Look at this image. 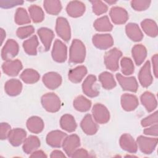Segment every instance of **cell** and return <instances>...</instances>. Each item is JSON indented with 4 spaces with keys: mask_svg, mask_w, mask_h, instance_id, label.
Masks as SVG:
<instances>
[{
    "mask_svg": "<svg viewBox=\"0 0 158 158\" xmlns=\"http://www.w3.org/2000/svg\"><path fill=\"white\" fill-rule=\"evenodd\" d=\"M86 48L84 44L79 40L72 41L69 52V62L73 64H80L85 60Z\"/></svg>",
    "mask_w": 158,
    "mask_h": 158,
    "instance_id": "obj_1",
    "label": "cell"
},
{
    "mask_svg": "<svg viewBox=\"0 0 158 158\" xmlns=\"http://www.w3.org/2000/svg\"><path fill=\"white\" fill-rule=\"evenodd\" d=\"M41 102L43 107L49 112H56L60 108V100L53 93H48L41 97Z\"/></svg>",
    "mask_w": 158,
    "mask_h": 158,
    "instance_id": "obj_2",
    "label": "cell"
},
{
    "mask_svg": "<svg viewBox=\"0 0 158 158\" xmlns=\"http://www.w3.org/2000/svg\"><path fill=\"white\" fill-rule=\"evenodd\" d=\"M122 56V52L115 48L106 52L104 56V64L106 68L111 71L117 70L119 67V59Z\"/></svg>",
    "mask_w": 158,
    "mask_h": 158,
    "instance_id": "obj_3",
    "label": "cell"
},
{
    "mask_svg": "<svg viewBox=\"0 0 158 158\" xmlns=\"http://www.w3.org/2000/svg\"><path fill=\"white\" fill-rule=\"evenodd\" d=\"M80 138L75 134L67 136L64 138L62 144L64 152L69 157H72L73 152L80 147Z\"/></svg>",
    "mask_w": 158,
    "mask_h": 158,
    "instance_id": "obj_4",
    "label": "cell"
},
{
    "mask_svg": "<svg viewBox=\"0 0 158 158\" xmlns=\"http://www.w3.org/2000/svg\"><path fill=\"white\" fill-rule=\"evenodd\" d=\"M136 143L142 152L146 154H150L154 151L157 146V138L139 136L137 138Z\"/></svg>",
    "mask_w": 158,
    "mask_h": 158,
    "instance_id": "obj_5",
    "label": "cell"
},
{
    "mask_svg": "<svg viewBox=\"0 0 158 158\" xmlns=\"http://www.w3.org/2000/svg\"><path fill=\"white\" fill-rule=\"evenodd\" d=\"M51 54L54 60L60 63L65 62L67 57L66 45L60 40H56L54 41Z\"/></svg>",
    "mask_w": 158,
    "mask_h": 158,
    "instance_id": "obj_6",
    "label": "cell"
},
{
    "mask_svg": "<svg viewBox=\"0 0 158 158\" xmlns=\"http://www.w3.org/2000/svg\"><path fill=\"white\" fill-rule=\"evenodd\" d=\"M92 114L94 120L98 123L104 124L109 120V112L107 107L102 104H95L92 109Z\"/></svg>",
    "mask_w": 158,
    "mask_h": 158,
    "instance_id": "obj_7",
    "label": "cell"
},
{
    "mask_svg": "<svg viewBox=\"0 0 158 158\" xmlns=\"http://www.w3.org/2000/svg\"><path fill=\"white\" fill-rule=\"evenodd\" d=\"M19 52V44L13 39L8 40L1 50V57L4 60H10Z\"/></svg>",
    "mask_w": 158,
    "mask_h": 158,
    "instance_id": "obj_8",
    "label": "cell"
},
{
    "mask_svg": "<svg viewBox=\"0 0 158 158\" xmlns=\"http://www.w3.org/2000/svg\"><path fill=\"white\" fill-rule=\"evenodd\" d=\"M56 31L59 36L65 41H69L71 37V32L69 23L67 20L64 17H58L56 20Z\"/></svg>",
    "mask_w": 158,
    "mask_h": 158,
    "instance_id": "obj_9",
    "label": "cell"
},
{
    "mask_svg": "<svg viewBox=\"0 0 158 158\" xmlns=\"http://www.w3.org/2000/svg\"><path fill=\"white\" fill-rule=\"evenodd\" d=\"M22 62L18 60H7L2 65V70L4 73L9 76H17L20 71L22 69Z\"/></svg>",
    "mask_w": 158,
    "mask_h": 158,
    "instance_id": "obj_10",
    "label": "cell"
},
{
    "mask_svg": "<svg viewBox=\"0 0 158 158\" xmlns=\"http://www.w3.org/2000/svg\"><path fill=\"white\" fill-rule=\"evenodd\" d=\"M96 82L95 75H89L84 80L82 84L83 92L88 97L94 98L99 95V91L94 86Z\"/></svg>",
    "mask_w": 158,
    "mask_h": 158,
    "instance_id": "obj_11",
    "label": "cell"
},
{
    "mask_svg": "<svg viewBox=\"0 0 158 158\" xmlns=\"http://www.w3.org/2000/svg\"><path fill=\"white\" fill-rule=\"evenodd\" d=\"M116 78L123 90L133 93L137 91L138 85L135 77H125L120 73H117L116 74Z\"/></svg>",
    "mask_w": 158,
    "mask_h": 158,
    "instance_id": "obj_12",
    "label": "cell"
},
{
    "mask_svg": "<svg viewBox=\"0 0 158 158\" xmlns=\"http://www.w3.org/2000/svg\"><path fill=\"white\" fill-rule=\"evenodd\" d=\"M93 43L100 49H107L114 44V40L110 34H96L93 37Z\"/></svg>",
    "mask_w": 158,
    "mask_h": 158,
    "instance_id": "obj_13",
    "label": "cell"
},
{
    "mask_svg": "<svg viewBox=\"0 0 158 158\" xmlns=\"http://www.w3.org/2000/svg\"><path fill=\"white\" fill-rule=\"evenodd\" d=\"M42 80L48 88L55 89L61 85L62 77L59 73L51 72L45 73L43 77Z\"/></svg>",
    "mask_w": 158,
    "mask_h": 158,
    "instance_id": "obj_14",
    "label": "cell"
},
{
    "mask_svg": "<svg viewBox=\"0 0 158 158\" xmlns=\"http://www.w3.org/2000/svg\"><path fill=\"white\" fill-rule=\"evenodd\" d=\"M138 79L140 84L143 87L149 86L152 82V76L151 73L150 62L147 60L139 70Z\"/></svg>",
    "mask_w": 158,
    "mask_h": 158,
    "instance_id": "obj_15",
    "label": "cell"
},
{
    "mask_svg": "<svg viewBox=\"0 0 158 158\" xmlns=\"http://www.w3.org/2000/svg\"><path fill=\"white\" fill-rule=\"evenodd\" d=\"M109 15L113 23L117 25L125 23L128 19V13L126 10L120 7L111 8Z\"/></svg>",
    "mask_w": 158,
    "mask_h": 158,
    "instance_id": "obj_16",
    "label": "cell"
},
{
    "mask_svg": "<svg viewBox=\"0 0 158 158\" xmlns=\"http://www.w3.org/2000/svg\"><path fill=\"white\" fill-rule=\"evenodd\" d=\"M67 134L60 130H54L49 132L46 136V142L48 145L53 148H60L62 146L64 138Z\"/></svg>",
    "mask_w": 158,
    "mask_h": 158,
    "instance_id": "obj_17",
    "label": "cell"
},
{
    "mask_svg": "<svg viewBox=\"0 0 158 158\" xmlns=\"http://www.w3.org/2000/svg\"><path fill=\"white\" fill-rule=\"evenodd\" d=\"M82 130L88 135L95 134L98 130V125L90 114H86L80 123Z\"/></svg>",
    "mask_w": 158,
    "mask_h": 158,
    "instance_id": "obj_18",
    "label": "cell"
},
{
    "mask_svg": "<svg viewBox=\"0 0 158 158\" xmlns=\"http://www.w3.org/2000/svg\"><path fill=\"white\" fill-rule=\"evenodd\" d=\"M26 136L27 133L23 129L17 128L10 131L7 138L12 146H19L23 143Z\"/></svg>",
    "mask_w": 158,
    "mask_h": 158,
    "instance_id": "obj_19",
    "label": "cell"
},
{
    "mask_svg": "<svg viewBox=\"0 0 158 158\" xmlns=\"http://www.w3.org/2000/svg\"><path fill=\"white\" fill-rule=\"evenodd\" d=\"M119 143L122 149L128 152L135 153L138 150L137 143L133 137L128 133H125L120 136Z\"/></svg>",
    "mask_w": 158,
    "mask_h": 158,
    "instance_id": "obj_20",
    "label": "cell"
},
{
    "mask_svg": "<svg viewBox=\"0 0 158 158\" xmlns=\"http://www.w3.org/2000/svg\"><path fill=\"white\" fill-rule=\"evenodd\" d=\"M66 10L70 17H78L81 16L85 12V6L81 1H70L67 6Z\"/></svg>",
    "mask_w": 158,
    "mask_h": 158,
    "instance_id": "obj_21",
    "label": "cell"
},
{
    "mask_svg": "<svg viewBox=\"0 0 158 158\" xmlns=\"http://www.w3.org/2000/svg\"><path fill=\"white\" fill-rule=\"evenodd\" d=\"M121 105L126 111L135 110L138 106V100L136 96L125 93L121 96Z\"/></svg>",
    "mask_w": 158,
    "mask_h": 158,
    "instance_id": "obj_22",
    "label": "cell"
},
{
    "mask_svg": "<svg viewBox=\"0 0 158 158\" xmlns=\"http://www.w3.org/2000/svg\"><path fill=\"white\" fill-rule=\"evenodd\" d=\"M6 93L11 96L19 95L22 89L21 81L17 79H10L6 81L4 86Z\"/></svg>",
    "mask_w": 158,
    "mask_h": 158,
    "instance_id": "obj_23",
    "label": "cell"
},
{
    "mask_svg": "<svg viewBox=\"0 0 158 158\" xmlns=\"http://www.w3.org/2000/svg\"><path fill=\"white\" fill-rule=\"evenodd\" d=\"M38 35L44 45L45 50L47 51L49 49L52 41L54 37V32L48 28H41L38 30Z\"/></svg>",
    "mask_w": 158,
    "mask_h": 158,
    "instance_id": "obj_24",
    "label": "cell"
},
{
    "mask_svg": "<svg viewBox=\"0 0 158 158\" xmlns=\"http://www.w3.org/2000/svg\"><path fill=\"white\" fill-rule=\"evenodd\" d=\"M40 146L39 138L34 135H30L27 138L23 144V151L27 154H31L36 151Z\"/></svg>",
    "mask_w": 158,
    "mask_h": 158,
    "instance_id": "obj_25",
    "label": "cell"
},
{
    "mask_svg": "<svg viewBox=\"0 0 158 158\" xmlns=\"http://www.w3.org/2000/svg\"><path fill=\"white\" fill-rule=\"evenodd\" d=\"M127 36L133 41H139L143 38V34L138 25L134 23H129L125 27Z\"/></svg>",
    "mask_w": 158,
    "mask_h": 158,
    "instance_id": "obj_26",
    "label": "cell"
},
{
    "mask_svg": "<svg viewBox=\"0 0 158 158\" xmlns=\"http://www.w3.org/2000/svg\"><path fill=\"white\" fill-rule=\"evenodd\" d=\"M27 127L30 132L39 133L41 132L44 128V123L40 117L33 116L27 120Z\"/></svg>",
    "mask_w": 158,
    "mask_h": 158,
    "instance_id": "obj_27",
    "label": "cell"
},
{
    "mask_svg": "<svg viewBox=\"0 0 158 158\" xmlns=\"http://www.w3.org/2000/svg\"><path fill=\"white\" fill-rule=\"evenodd\" d=\"M132 56L137 65H141L147 56V51L146 48L142 44L135 45L131 50Z\"/></svg>",
    "mask_w": 158,
    "mask_h": 158,
    "instance_id": "obj_28",
    "label": "cell"
},
{
    "mask_svg": "<svg viewBox=\"0 0 158 158\" xmlns=\"http://www.w3.org/2000/svg\"><path fill=\"white\" fill-rule=\"evenodd\" d=\"M87 73V69L84 65H79L69 72V79L73 83H80Z\"/></svg>",
    "mask_w": 158,
    "mask_h": 158,
    "instance_id": "obj_29",
    "label": "cell"
},
{
    "mask_svg": "<svg viewBox=\"0 0 158 158\" xmlns=\"http://www.w3.org/2000/svg\"><path fill=\"white\" fill-rule=\"evenodd\" d=\"M141 102L148 112H151L157 107V101L154 94L150 92H144L141 96Z\"/></svg>",
    "mask_w": 158,
    "mask_h": 158,
    "instance_id": "obj_30",
    "label": "cell"
},
{
    "mask_svg": "<svg viewBox=\"0 0 158 158\" xmlns=\"http://www.w3.org/2000/svg\"><path fill=\"white\" fill-rule=\"evenodd\" d=\"M60 127L67 132H73L77 128V123L74 117L70 114L62 115L60 120Z\"/></svg>",
    "mask_w": 158,
    "mask_h": 158,
    "instance_id": "obj_31",
    "label": "cell"
},
{
    "mask_svg": "<svg viewBox=\"0 0 158 158\" xmlns=\"http://www.w3.org/2000/svg\"><path fill=\"white\" fill-rule=\"evenodd\" d=\"M20 77L25 83L33 84L39 80L40 76L36 70L32 69H27L22 72Z\"/></svg>",
    "mask_w": 158,
    "mask_h": 158,
    "instance_id": "obj_32",
    "label": "cell"
},
{
    "mask_svg": "<svg viewBox=\"0 0 158 158\" xmlns=\"http://www.w3.org/2000/svg\"><path fill=\"white\" fill-rule=\"evenodd\" d=\"M99 80L102 86L106 89H111L116 86V82L112 73L108 72H104L99 76Z\"/></svg>",
    "mask_w": 158,
    "mask_h": 158,
    "instance_id": "obj_33",
    "label": "cell"
},
{
    "mask_svg": "<svg viewBox=\"0 0 158 158\" xmlns=\"http://www.w3.org/2000/svg\"><path fill=\"white\" fill-rule=\"evenodd\" d=\"M38 44L37 36L33 35L23 43V48L27 54L29 55H36L37 54L36 49Z\"/></svg>",
    "mask_w": 158,
    "mask_h": 158,
    "instance_id": "obj_34",
    "label": "cell"
},
{
    "mask_svg": "<svg viewBox=\"0 0 158 158\" xmlns=\"http://www.w3.org/2000/svg\"><path fill=\"white\" fill-rule=\"evenodd\" d=\"M91 106V102L83 96H78L73 101L74 108L80 112H86Z\"/></svg>",
    "mask_w": 158,
    "mask_h": 158,
    "instance_id": "obj_35",
    "label": "cell"
},
{
    "mask_svg": "<svg viewBox=\"0 0 158 158\" xmlns=\"http://www.w3.org/2000/svg\"><path fill=\"white\" fill-rule=\"evenodd\" d=\"M143 31L149 36L155 37L157 35V27L156 22L151 19H145L141 23Z\"/></svg>",
    "mask_w": 158,
    "mask_h": 158,
    "instance_id": "obj_36",
    "label": "cell"
},
{
    "mask_svg": "<svg viewBox=\"0 0 158 158\" xmlns=\"http://www.w3.org/2000/svg\"><path fill=\"white\" fill-rule=\"evenodd\" d=\"M94 28L99 31H109L112 29V25L107 16L105 15L96 20L94 22Z\"/></svg>",
    "mask_w": 158,
    "mask_h": 158,
    "instance_id": "obj_37",
    "label": "cell"
},
{
    "mask_svg": "<svg viewBox=\"0 0 158 158\" xmlns=\"http://www.w3.org/2000/svg\"><path fill=\"white\" fill-rule=\"evenodd\" d=\"M43 4L45 10L51 15H57L62 9V5L59 1H44Z\"/></svg>",
    "mask_w": 158,
    "mask_h": 158,
    "instance_id": "obj_38",
    "label": "cell"
},
{
    "mask_svg": "<svg viewBox=\"0 0 158 158\" xmlns=\"http://www.w3.org/2000/svg\"><path fill=\"white\" fill-rule=\"evenodd\" d=\"M28 11L31 19L33 22L39 23L43 20L44 15L42 9L40 7L36 5H32L28 7Z\"/></svg>",
    "mask_w": 158,
    "mask_h": 158,
    "instance_id": "obj_39",
    "label": "cell"
},
{
    "mask_svg": "<svg viewBox=\"0 0 158 158\" xmlns=\"http://www.w3.org/2000/svg\"><path fill=\"white\" fill-rule=\"evenodd\" d=\"M14 19L15 23L18 25L28 24L31 22L30 16L27 14V12L22 7H19L17 9Z\"/></svg>",
    "mask_w": 158,
    "mask_h": 158,
    "instance_id": "obj_40",
    "label": "cell"
},
{
    "mask_svg": "<svg viewBox=\"0 0 158 158\" xmlns=\"http://www.w3.org/2000/svg\"><path fill=\"white\" fill-rule=\"evenodd\" d=\"M121 70L123 75H130L134 72V64L131 59L128 57H123L120 60Z\"/></svg>",
    "mask_w": 158,
    "mask_h": 158,
    "instance_id": "obj_41",
    "label": "cell"
},
{
    "mask_svg": "<svg viewBox=\"0 0 158 158\" xmlns=\"http://www.w3.org/2000/svg\"><path fill=\"white\" fill-rule=\"evenodd\" d=\"M92 8L93 12L97 15H101L107 11V6L101 1H92Z\"/></svg>",
    "mask_w": 158,
    "mask_h": 158,
    "instance_id": "obj_42",
    "label": "cell"
},
{
    "mask_svg": "<svg viewBox=\"0 0 158 158\" xmlns=\"http://www.w3.org/2000/svg\"><path fill=\"white\" fill-rule=\"evenodd\" d=\"M34 31L35 29L31 25H28L19 28L16 31V35L19 38L24 39L30 36L34 33Z\"/></svg>",
    "mask_w": 158,
    "mask_h": 158,
    "instance_id": "obj_43",
    "label": "cell"
},
{
    "mask_svg": "<svg viewBox=\"0 0 158 158\" xmlns=\"http://www.w3.org/2000/svg\"><path fill=\"white\" fill-rule=\"evenodd\" d=\"M156 123H157V111H156L154 113L152 114L151 115H149L148 117H145L141 122V124L143 127H149Z\"/></svg>",
    "mask_w": 158,
    "mask_h": 158,
    "instance_id": "obj_44",
    "label": "cell"
},
{
    "mask_svg": "<svg viewBox=\"0 0 158 158\" xmlns=\"http://www.w3.org/2000/svg\"><path fill=\"white\" fill-rule=\"evenodd\" d=\"M151 1H132L131 2V7L136 10L141 11L146 10L149 7Z\"/></svg>",
    "mask_w": 158,
    "mask_h": 158,
    "instance_id": "obj_45",
    "label": "cell"
},
{
    "mask_svg": "<svg viewBox=\"0 0 158 158\" xmlns=\"http://www.w3.org/2000/svg\"><path fill=\"white\" fill-rule=\"evenodd\" d=\"M11 130V127L9 124L5 122L1 123L0 125V138L3 140L7 138L9 133Z\"/></svg>",
    "mask_w": 158,
    "mask_h": 158,
    "instance_id": "obj_46",
    "label": "cell"
},
{
    "mask_svg": "<svg viewBox=\"0 0 158 158\" xmlns=\"http://www.w3.org/2000/svg\"><path fill=\"white\" fill-rule=\"evenodd\" d=\"M23 1H0V6L4 9L11 8L14 6L22 4Z\"/></svg>",
    "mask_w": 158,
    "mask_h": 158,
    "instance_id": "obj_47",
    "label": "cell"
},
{
    "mask_svg": "<svg viewBox=\"0 0 158 158\" xmlns=\"http://www.w3.org/2000/svg\"><path fill=\"white\" fill-rule=\"evenodd\" d=\"M88 152L84 149H77L72 154V157H88Z\"/></svg>",
    "mask_w": 158,
    "mask_h": 158,
    "instance_id": "obj_48",
    "label": "cell"
},
{
    "mask_svg": "<svg viewBox=\"0 0 158 158\" xmlns=\"http://www.w3.org/2000/svg\"><path fill=\"white\" fill-rule=\"evenodd\" d=\"M144 133L147 135L157 136V124L156 123L151 127L146 128L144 130Z\"/></svg>",
    "mask_w": 158,
    "mask_h": 158,
    "instance_id": "obj_49",
    "label": "cell"
},
{
    "mask_svg": "<svg viewBox=\"0 0 158 158\" xmlns=\"http://www.w3.org/2000/svg\"><path fill=\"white\" fill-rule=\"evenodd\" d=\"M152 67L154 70V73L156 77H157V54H155L152 57Z\"/></svg>",
    "mask_w": 158,
    "mask_h": 158,
    "instance_id": "obj_50",
    "label": "cell"
},
{
    "mask_svg": "<svg viewBox=\"0 0 158 158\" xmlns=\"http://www.w3.org/2000/svg\"><path fill=\"white\" fill-rule=\"evenodd\" d=\"M30 157H47L46 154L41 150H36L32 152L30 156Z\"/></svg>",
    "mask_w": 158,
    "mask_h": 158,
    "instance_id": "obj_51",
    "label": "cell"
},
{
    "mask_svg": "<svg viewBox=\"0 0 158 158\" xmlns=\"http://www.w3.org/2000/svg\"><path fill=\"white\" fill-rule=\"evenodd\" d=\"M51 157H65V154L60 151L59 150H54L53 151L51 155H50Z\"/></svg>",
    "mask_w": 158,
    "mask_h": 158,
    "instance_id": "obj_52",
    "label": "cell"
},
{
    "mask_svg": "<svg viewBox=\"0 0 158 158\" xmlns=\"http://www.w3.org/2000/svg\"><path fill=\"white\" fill-rule=\"evenodd\" d=\"M6 38V32L4 29L1 28V45L3 43V41Z\"/></svg>",
    "mask_w": 158,
    "mask_h": 158,
    "instance_id": "obj_53",
    "label": "cell"
},
{
    "mask_svg": "<svg viewBox=\"0 0 158 158\" xmlns=\"http://www.w3.org/2000/svg\"><path fill=\"white\" fill-rule=\"evenodd\" d=\"M106 2H107V3H109V4H115V3H116V1H106Z\"/></svg>",
    "mask_w": 158,
    "mask_h": 158,
    "instance_id": "obj_54",
    "label": "cell"
}]
</instances>
